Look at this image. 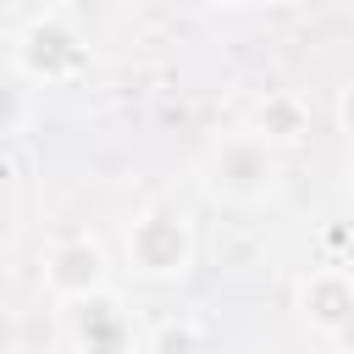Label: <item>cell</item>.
Listing matches in <instances>:
<instances>
[{
    "instance_id": "8992f818",
    "label": "cell",
    "mask_w": 354,
    "mask_h": 354,
    "mask_svg": "<svg viewBox=\"0 0 354 354\" xmlns=\"http://www.w3.org/2000/svg\"><path fill=\"white\" fill-rule=\"evenodd\" d=\"M299 304H304V321H310V326H321V332L337 337L343 321L354 315V282H348L343 271H315V277L304 282Z\"/></svg>"
},
{
    "instance_id": "277c9868",
    "label": "cell",
    "mask_w": 354,
    "mask_h": 354,
    "mask_svg": "<svg viewBox=\"0 0 354 354\" xmlns=\"http://www.w3.org/2000/svg\"><path fill=\"white\" fill-rule=\"evenodd\" d=\"M66 343L72 348H127L133 343V326H127V310L122 299L111 293H77L72 310H66Z\"/></svg>"
},
{
    "instance_id": "5b68a950",
    "label": "cell",
    "mask_w": 354,
    "mask_h": 354,
    "mask_svg": "<svg viewBox=\"0 0 354 354\" xmlns=\"http://www.w3.org/2000/svg\"><path fill=\"white\" fill-rule=\"evenodd\" d=\"M44 282H50L61 299L94 293V288L105 282V254H100V243H88V238L61 243V249L50 254V266H44Z\"/></svg>"
},
{
    "instance_id": "52a82bcc",
    "label": "cell",
    "mask_w": 354,
    "mask_h": 354,
    "mask_svg": "<svg viewBox=\"0 0 354 354\" xmlns=\"http://www.w3.org/2000/svg\"><path fill=\"white\" fill-rule=\"evenodd\" d=\"M299 133H304V111H299V100L277 94V100L260 105V138H266V144H293Z\"/></svg>"
},
{
    "instance_id": "6da1fadb",
    "label": "cell",
    "mask_w": 354,
    "mask_h": 354,
    "mask_svg": "<svg viewBox=\"0 0 354 354\" xmlns=\"http://www.w3.org/2000/svg\"><path fill=\"white\" fill-rule=\"evenodd\" d=\"M127 260H133L138 277H155V282H160V277H183L188 260H194V238H188L183 216L166 210V205L144 210V216L127 227Z\"/></svg>"
},
{
    "instance_id": "7a4b0ae2",
    "label": "cell",
    "mask_w": 354,
    "mask_h": 354,
    "mask_svg": "<svg viewBox=\"0 0 354 354\" xmlns=\"http://www.w3.org/2000/svg\"><path fill=\"white\" fill-rule=\"evenodd\" d=\"M277 177V160H271V144L260 133L249 138H227L216 155H210V194L221 199H260Z\"/></svg>"
},
{
    "instance_id": "3957f363",
    "label": "cell",
    "mask_w": 354,
    "mask_h": 354,
    "mask_svg": "<svg viewBox=\"0 0 354 354\" xmlns=\"http://www.w3.org/2000/svg\"><path fill=\"white\" fill-rule=\"evenodd\" d=\"M22 72L28 77H44V83H61V77H72L83 61H88V50H83V39L66 28V22H55V17H44V22H33L28 33H22Z\"/></svg>"
},
{
    "instance_id": "9c48e42d",
    "label": "cell",
    "mask_w": 354,
    "mask_h": 354,
    "mask_svg": "<svg viewBox=\"0 0 354 354\" xmlns=\"http://www.w3.org/2000/svg\"><path fill=\"white\" fill-rule=\"evenodd\" d=\"M216 6H249V0H216Z\"/></svg>"
},
{
    "instance_id": "ba28073f",
    "label": "cell",
    "mask_w": 354,
    "mask_h": 354,
    "mask_svg": "<svg viewBox=\"0 0 354 354\" xmlns=\"http://www.w3.org/2000/svg\"><path fill=\"white\" fill-rule=\"evenodd\" d=\"M343 127H348V133H354V88H348V94H343Z\"/></svg>"
}]
</instances>
